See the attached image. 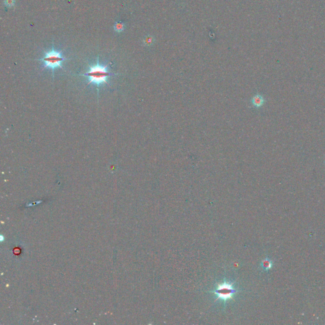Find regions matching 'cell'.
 Listing matches in <instances>:
<instances>
[{
	"mask_svg": "<svg viewBox=\"0 0 325 325\" xmlns=\"http://www.w3.org/2000/svg\"><path fill=\"white\" fill-rule=\"evenodd\" d=\"M64 60H66V59L63 57L61 52L55 50L53 43V46H52L51 50L45 53L44 57L41 59H39L38 61H42L43 62L44 67L51 69L53 71L54 73L55 69L62 68V64Z\"/></svg>",
	"mask_w": 325,
	"mask_h": 325,
	"instance_id": "cell-3",
	"label": "cell"
},
{
	"mask_svg": "<svg viewBox=\"0 0 325 325\" xmlns=\"http://www.w3.org/2000/svg\"><path fill=\"white\" fill-rule=\"evenodd\" d=\"M114 29L117 33H121L125 29V25L121 21L116 22L114 25Z\"/></svg>",
	"mask_w": 325,
	"mask_h": 325,
	"instance_id": "cell-6",
	"label": "cell"
},
{
	"mask_svg": "<svg viewBox=\"0 0 325 325\" xmlns=\"http://www.w3.org/2000/svg\"><path fill=\"white\" fill-rule=\"evenodd\" d=\"M82 75L87 76L88 78L89 81L88 83V85L93 83L94 85L99 87L102 84L108 83L107 79L108 77L111 75V73L107 71V66L100 65L98 58L97 64L90 66L89 71L86 73Z\"/></svg>",
	"mask_w": 325,
	"mask_h": 325,
	"instance_id": "cell-1",
	"label": "cell"
},
{
	"mask_svg": "<svg viewBox=\"0 0 325 325\" xmlns=\"http://www.w3.org/2000/svg\"><path fill=\"white\" fill-rule=\"evenodd\" d=\"M273 266V260H272L269 258L267 257L264 259L260 263V267L264 272H268Z\"/></svg>",
	"mask_w": 325,
	"mask_h": 325,
	"instance_id": "cell-4",
	"label": "cell"
},
{
	"mask_svg": "<svg viewBox=\"0 0 325 325\" xmlns=\"http://www.w3.org/2000/svg\"><path fill=\"white\" fill-rule=\"evenodd\" d=\"M15 0H5V5L8 7L11 8L14 6Z\"/></svg>",
	"mask_w": 325,
	"mask_h": 325,
	"instance_id": "cell-7",
	"label": "cell"
},
{
	"mask_svg": "<svg viewBox=\"0 0 325 325\" xmlns=\"http://www.w3.org/2000/svg\"><path fill=\"white\" fill-rule=\"evenodd\" d=\"M216 296L217 300L222 301L226 304L228 301L233 299L235 295L239 292L234 284L227 280L216 284L214 290L210 291Z\"/></svg>",
	"mask_w": 325,
	"mask_h": 325,
	"instance_id": "cell-2",
	"label": "cell"
},
{
	"mask_svg": "<svg viewBox=\"0 0 325 325\" xmlns=\"http://www.w3.org/2000/svg\"><path fill=\"white\" fill-rule=\"evenodd\" d=\"M324 164H325V160H324Z\"/></svg>",
	"mask_w": 325,
	"mask_h": 325,
	"instance_id": "cell-8",
	"label": "cell"
},
{
	"mask_svg": "<svg viewBox=\"0 0 325 325\" xmlns=\"http://www.w3.org/2000/svg\"><path fill=\"white\" fill-rule=\"evenodd\" d=\"M265 100L264 97L261 95H259V94L255 95L251 99V103L253 104V106H255L256 108H259L262 106Z\"/></svg>",
	"mask_w": 325,
	"mask_h": 325,
	"instance_id": "cell-5",
	"label": "cell"
}]
</instances>
